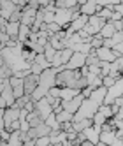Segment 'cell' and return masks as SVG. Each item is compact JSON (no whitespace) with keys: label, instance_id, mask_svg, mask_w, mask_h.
Returning <instances> with one entry per match:
<instances>
[{"label":"cell","instance_id":"1","mask_svg":"<svg viewBox=\"0 0 123 146\" xmlns=\"http://www.w3.org/2000/svg\"><path fill=\"white\" fill-rule=\"evenodd\" d=\"M58 72H60L58 69L49 67V69H46L42 74L39 76V86H37L35 92L32 93V100H34V102L44 99L48 93H49V90L53 88V86H56V76H58Z\"/></svg>","mask_w":123,"mask_h":146},{"label":"cell","instance_id":"2","mask_svg":"<svg viewBox=\"0 0 123 146\" xmlns=\"http://www.w3.org/2000/svg\"><path fill=\"white\" fill-rule=\"evenodd\" d=\"M83 76L81 70H70V69H63L58 72L56 76V86L63 88V86H69V88H76V83L77 79Z\"/></svg>","mask_w":123,"mask_h":146},{"label":"cell","instance_id":"3","mask_svg":"<svg viewBox=\"0 0 123 146\" xmlns=\"http://www.w3.org/2000/svg\"><path fill=\"white\" fill-rule=\"evenodd\" d=\"M99 104L93 102L91 99H85L83 104H81V108L77 109V113L74 114V121H79V120H86V118H93L95 113L99 111Z\"/></svg>","mask_w":123,"mask_h":146},{"label":"cell","instance_id":"4","mask_svg":"<svg viewBox=\"0 0 123 146\" xmlns=\"http://www.w3.org/2000/svg\"><path fill=\"white\" fill-rule=\"evenodd\" d=\"M107 21L104 18H100L99 14H93V16H90V19H88V25L85 27V30L90 34V35H97V34H100V30H102V27H104Z\"/></svg>","mask_w":123,"mask_h":146},{"label":"cell","instance_id":"5","mask_svg":"<svg viewBox=\"0 0 123 146\" xmlns=\"http://www.w3.org/2000/svg\"><path fill=\"white\" fill-rule=\"evenodd\" d=\"M19 113H21V109H18L16 106H11V108H5L4 111V121H5V130L11 132V127L13 123H16L19 120Z\"/></svg>","mask_w":123,"mask_h":146},{"label":"cell","instance_id":"6","mask_svg":"<svg viewBox=\"0 0 123 146\" xmlns=\"http://www.w3.org/2000/svg\"><path fill=\"white\" fill-rule=\"evenodd\" d=\"M86 65V55L83 53H74L72 58H70L67 64L63 65V69H70V70H79V69H83Z\"/></svg>","mask_w":123,"mask_h":146},{"label":"cell","instance_id":"7","mask_svg":"<svg viewBox=\"0 0 123 146\" xmlns=\"http://www.w3.org/2000/svg\"><path fill=\"white\" fill-rule=\"evenodd\" d=\"M37 11H39V9H34V7H30V5H25L21 9V21H19V23L28 25L30 28H32V25L35 21V16H37Z\"/></svg>","mask_w":123,"mask_h":146},{"label":"cell","instance_id":"8","mask_svg":"<svg viewBox=\"0 0 123 146\" xmlns=\"http://www.w3.org/2000/svg\"><path fill=\"white\" fill-rule=\"evenodd\" d=\"M83 100H85V97L79 93L77 97L70 99V100H62V108H63L65 111H69V113L76 114V113H77V109L81 108V104H83Z\"/></svg>","mask_w":123,"mask_h":146},{"label":"cell","instance_id":"9","mask_svg":"<svg viewBox=\"0 0 123 146\" xmlns=\"http://www.w3.org/2000/svg\"><path fill=\"white\" fill-rule=\"evenodd\" d=\"M35 111L40 114V118H42V120H46L49 114L53 113V106H51V104L48 102V99L44 97V99H40V100L35 102Z\"/></svg>","mask_w":123,"mask_h":146},{"label":"cell","instance_id":"10","mask_svg":"<svg viewBox=\"0 0 123 146\" xmlns=\"http://www.w3.org/2000/svg\"><path fill=\"white\" fill-rule=\"evenodd\" d=\"M88 19H90V16H85V14H81L79 18L72 19V23H70L69 30H65V32H67V34H74V32H79V30H83V28L88 25Z\"/></svg>","mask_w":123,"mask_h":146},{"label":"cell","instance_id":"11","mask_svg":"<svg viewBox=\"0 0 123 146\" xmlns=\"http://www.w3.org/2000/svg\"><path fill=\"white\" fill-rule=\"evenodd\" d=\"M95 53H97V56H99L100 62H109V64H112V62L118 60L116 55H114V51L109 49V48H106V46H102V48L95 49Z\"/></svg>","mask_w":123,"mask_h":146},{"label":"cell","instance_id":"12","mask_svg":"<svg viewBox=\"0 0 123 146\" xmlns=\"http://www.w3.org/2000/svg\"><path fill=\"white\" fill-rule=\"evenodd\" d=\"M100 132H102V127H97V125H91V127H88V129L83 130L85 137H86L88 141H91L95 146H97L99 141H100Z\"/></svg>","mask_w":123,"mask_h":146},{"label":"cell","instance_id":"13","mask_svg":"<svg viewBox=\"0 0 123 146\" xmlns=\"http://www.w3.org/2000/svg\"><path fill=\"white\" fill-rule=\"evenodd\" d=\"M37 86H39V76L30 74V76H26V78H25V93H26V95L32 97V93L35 92V88H37Z\"/></svg>","mask_w":123,"mask_h":146},{"label":"cell","instance_id":"14","mask_svg":"<svg viewBox=\"0 0 123 146\" xmlns=\"http://www.w3.org/2000/svg\"><path fill=\"white\" fill-rule=\"evenodd\" d=\"M79 93H81L79 88H69V86H63V88L60 90V99H62V100H70V99L77 97Z\"/></svg>","mask_w":123,"mask_h":146},{"label":"cell","instance_id":"15","mask_svg":"<svg viewBox=\"0 0 123 146\" xmlns=\"http://www.w3.org/2000/svg\"><path fill=\"white\" fill-rule=\"evenodd\" d=\"M70 49L74 51V53H83V55H90L91 51H93V48H91V44H88V42H77V44H72L70 46Z\"/></svg>","mask_w":123,"mask_h":146},{"label":"cell","instance_id":"16","mask_svg":"<svg viewBox=\"0 0 123 146\" xmlns=\"http://www.w3.org/2000/svg\"><path fill=\"white\" fill-rule=\"evenodd\" d=\"M19 21H9L7 27H5V34H9L11 39H16L18 40V34H19Z\"/></svg>","mask_w":123,"mask_h":146},{"label":"cell","instance_id":"17","mask_svg":"<svg viewBox=\"0 0 123 146\" xmlns=\"http://www.w3.org/2000/svg\"><path fill=\"white\" fill-rule=\"evenodd\" d=\"M114 34H116V28H114V23H112V21H107L104 27H102V30H100V35L104 39H111Z\"/></svg>","mask_w":123,"mask_h":146},{"label":"cell","instance_id":"18","mask_svg":"<svg viewBox=\"0 0 123 146\" xmlns=\"http://www.w3.org/2000/svg\"><path fill=\"white\" fill-rule=\"evenodd\" d=\"M91 125H93V120H91V118H86V120H79V121H72V129H74L76 132H83L85 129L91 127Z\"/></svg>","mask_w":123,"mask_h":146},{"label":"cell","instance_id":"19","mask_svg":"<svg viewBox=\"0 0 123 146\" xmlns=\"http://www.w3.org/2000/svg\"><path fill=\"white\" fill-rule=\"evenodd\" d=\"M114 139H116V132H114V130H102V132H100V143L111 146Z\"/></svg>","mask_w":123,"mask_h":146},{"label":"cell","instance_id":"20","mask_svg":"<svg viewBox=\"0 0 123 146\" xmlns=\"http://www.w3.org/2000/svg\"><path fill=\"white\" fill-rule=\"evenodd\" d=\"M28 123H30V127H39L40 123H44V120L40 118V114L37 111H32V113H28V116H26Z\"/></svg>","mask_w":123,"mask_h":146},{"label":"cell","instance_id":"21","mask_svg":"<svg viewBox=\"0 0 123 146\" xmlns=\"http://www.w3.org/2000/svg\"><path fill=\"white\" fill-rule=\"evenodd\" d=\"M30 34H32V28H30L28 25H19V34H18V40H21V42H26Z\"/></svg>","mask_w":123,"mask_h":146},{"label":"cell","instance_id":"22","mask_svg":"<svg viewBox=\"0 0 123 146\" xmlns=\"http://www.w3.org/2000/svg\"><path fill=\"white\" fill-rule=\"evenodd\" d=\"M7 144H9V146H21V144H23V141H21V130L11 132V137H9Z\"/></svg>","mask_w":123,"mask_h":146},{"label":"cell","instance_id":"23","mask_svg":"<svg viewBox=\"0 0 123 146\" xmlns=\"http://www.w3.org/2000/svg\"><path fill=\"white\" fill-rule=\"evenodd\" d=\"M112 13H114V9H112V5H107V7H100L97 14H99L100 18H104L106 21H111V19H112Z\"/></svg>","mask_w":123,"mask_h":146},{"label":"cell","instance_id":"24","mask_svg":"<svg viewBox=\"0 0 123 146\" xmlns=\"http://www.w3.org/2000/svg\"><path fill=\"white\" fill-rule=\"evenodd\" d=\"M44 123H46V125H49V127L53 129V130H62V129H60V121L56 120V113H55V111H53V113H51L49 116L44 120Z\"/></svg>","mask_w":123,"mask_h":146},{"label":"cell","instance_id":"25","mask_svg":"<svg viewBox=\"0 0 123 146\" xmlns=\"http://www.w3.org/2000/svg\"><path fill=\"white\" fill-rule=\"evenodd\" d=\"M56 120L60 121V125L65 123V121H74V114L69 113V111H65V109H62L60 113H56Z\"/></svg>","mask_w":123,"mask_h":146},{"label":"cell","instance_id":"26","mask_svg":"<svg viewBox=\"0 0 123 146\" xmlns=\"http://www.w3.org/2000/svg\"><path fill=\"white\" fill-rule=\"evenodd\" d=\"M35 129V132H37V139L39 137H44V135H49L51 132H53V129L49 127V125H46V123H40L39 127H34Z\"/></svg>","mask_w":123,"mask_h":146},{"label":"cell","instance_id":"27","mask_svg":"<svg viewBox=\"0 0 123 146\" xmlns=\"http://www.w3.org/2000/svg\"><path fill=\"white\" fill-rule=\"evenodd\" d=\"M21 55H23V58L28 62V64H32V62L35 60V56H37V53L34 49H30V48H23V51H21Z\"/></svg>","mask_w":123,"mask_h":146},{"label":"cell","instance_id":"28","mask_svg":"<svg viewBox=\"0 0 123 146\" xmlns=\"http://www.w3.org/2000/svg\"><path fill=\"white\" fill-rule=\"evenodd\" d=\"M72 55H74V51L72 49H70V48H65V49H62L60 51V56H62V64H67V62L70 60V58H72Z\"/></svg>","mask_w":123,"mask_h":146},{"label":"cell","instance_id":"29","mask_svg":"<svg viewBox=\"0 0 123 146\" xmlns=\"http://www.w3.org/2000/svg\"><path fill=\"white\" fill-rule=\"evenodd\" d=\"M91 120H93V125H97V127H102L104 123H107V118H106L100 111H97V113H95V116L91 118Z\"/></svg>","mask_w":123,"mask_h":146},{"label":"cell","instance_id":"30","mask_svg":"<svg viewBox=\"0 0 123 146\" xmlns=\"http://www.w3.org/2000/svg\"><path fill=\"white\" fill-rule=\"evenodd\" d=\"M56 53H58V51H56V49H55L53 46H51L49 42H48V44L44 46V55H46V58H48L49 62H51V60L55 58V55H56Z\"/></svg>","mask_w":123,"mask_h":146},{"label":"cell","instance_id":"31","mask_svg":"<svg viewBox=\"0 0 123 146\" xmlns=\"http://www.w3.org/2000/svg\"><path fill=\"white\" fill-rule=\"evenodd\" d=\"M102 46H104V37H102L100 34L93 35V39H91V48H93V49H99V48H102Z\"/></svg>","mask_w":123,"mask_h":146},{"label":"cell","instance_id":"32","mask_svg":"<svg viewBox=\"0 0 123 146\" xmlns=\"http://www.w3.org/2000/svg\"><path fill=\"white\" fill-rule=\"evenodd\" d=\"M99 111H100L102 114H104V116H106L107 120L114 116V113H112V108H111V106H107V104H102V106L99 108Z\"/></svg>","mask_w":123,"mask_h":146},{"label":"cell","instance_id":"33","mask_svg":"<svg viewBox=\"0 0 123 146\" xmlns=\"http://www.w3.org/2000/svg\"><path fill=\"white\" fill-rule=\"evenodd\" d=\"M30 70H32V74H35V76H40L44 72V69L40 67L39 64H35V62H32V64H30Z\"/></svg>","mask_w":123,"mask_h":146},{"label":"cell","instance_id":"34","mask_svg":"<svg viewBox=\"0 0 123 146\" xmlns=\"http://www.w3.org/2000/svg\"><path fill=\"white\" fill-rule=\"evenodd\" d=\"M114 83H116V78H112V76H104L102 78V85H104L106 88H111Z\"/></svg>","mask_w":123,"mask_h":146},{"label":"cell","instance_id":"35","mask_svg":"<svg viewBox=\"0 0 123 146\" xmlns=\"http://www.w3.org/2000/svg\"><path fill=\"white\" fill-rule=\"evenodd\" d=\"M55 13L56 11H44V23H55Z\"/></svg>","mask_w":123,"mask_h":146},{"label":"cell","instance_id":"36","mask_svg":"<svg viewBox=\"0 0 123 146\" xmlns=\"http://www.w3.org/2000/svg\"><path fill=\"white\" fill-rule=\"evenodd\" d=\"M116 4H120V0H97V5H100V7H107V5L114 7Z\"/></svg>","mask_w":123,"mask_h":146},{"label":"cell","instance_id":"37","mask_svg":"<svg viewBox=\"0 0 123 146\" xmlns=\"http://www.w3.org/2000/svg\"><path fill=\"white\" fill-rule=\"evenodd\" d=\"M111 40H112V44H114V46H116V44H120L121 40H123V30H120V32H116L114 35L111 37Z\"/></svg>","mask_w":123,"mask_h":146},{"label":"cell","instance_id":"38","mask_svg":"<svg viewBox=\"0 0 123 146\" xmlns=\"http://www.w3.org/2000/svg\"><path fill=\"white\" fill-rule=\"evenodd\" d=\"M60 86H53V88H51L49 90V93H48V95H51V97H55V99H60Z\"/></svg>","mask_w":123,"mask_h":146},{"label":"cell","instance_id":"39","mask_svg":"<svg viewBox=\"0 0 123 146\" xmlns=\"http://www.w3.org/2000/svg\"><path fill=\"white\" fill-rule=\"evenodd\" d=\"M11 40V37H9V34H5V32H0V42H2L4 46Z\"/></svg>","mask_w":123,"mask_h":146},{"label":"cell","instance_id":"40","mask_svg":"<svg viewBox=\"0 0 123 146\" xmlns=\"http://www.w3.org/2000/svg\"><path fill=\"white\" fill-rule=\"evenodd\" d=\"M9 21H21V11L13 13V16H11V19H9Z\"/></svg>","mask_w":123,"mask_h":146},{"label":"cell","instance_id":"41","mask_svg":"<svg viewBox=\"0 0 123 146\" xmlns=\"http://www.w3.org/2000/svg\"><path fill=\"white\" fill-rule=\"evenodd\" d=\"M4 111H5V109H2V108H0V132H2V130L5 129V121H4Z\"/></svg>","mask_w":123,"mask_h":146},{"label":"cell","instance_id":"42","mask_svg":"<svg viewBox=\"0 0 123 146\" xmlns=\"http://www.w3.org/2000/svg\"><path fill=\"white\" fill-rule=\"evenodd\" d=\"M7 19H4L2 16H0V32H5V27H7Z\"/></svg>","mask_w":123,"mask_h":146},{"label":"cell","instance_id":"43","mask_svg":"<svg viewBox=\"0 0 123 146\" xmlns=\"http://www.w3.org/2000/svg\"><path fill=\"white\" fill-rule=\"evenodd\" d=\"M111 146H123V141H121V137H116L114 141H112V144Z\"/></svg>","mask_w":123,"mask_h":146},{"label":"cell","instance_id":"44","mask_svg":"<svg viewBox=\"0 0 123 146\" xmlns=\"http://www.w3.org/2000/svg\"><path fill=\"white\" fill-rule=\"evenodd\" d=\"M0 108H2V109H5V108H7V102H5V99H4L2 95H0Z\"/></svg>","mask_w":123,"mask_h":146},{"label":"cell","instance_id":"45","mask_svg":"<svg viewBox=\"0 0 123 146\" xmlns=\"http://www.w3.org/2000/svg\"><path fill=\"white\" fill-rule=\"evenodd\" d=\"M86 2H91V4H97V0H86Z\"/></svg>","mask_w":123,"mask_h":146},{"label":"cell","instance_id":"46","mask_svg":"<svg viewBox=\"0 0 123 146\" xmlns=\"http://www.w3.org/2000/svg\"><path fill=\"white\" fill-rule=\"evenodd\" d=\"M74 146H81V144H74Z\"/></svg>","mask_w":123,"mask_h":146},{"label":"cell","instance_id":"47","mask_svg":"<svg viewBox=\"0 0 123 146\" xmlns=\"http://www.w3.org/2000/svg\"><path fill=\"white\" fill-rule=\"evenodd\" d=\"M121 2H123V0H120V4H121Z\"/></svg>","mask_w":123,"mask_h":146},{"label":"cell","instance_id":"48","mask_svg":"<svg viewBox=\"0 0 123 146\" xmlns=\"http://www.w3.org/2000/svg\"><path fill=\"white\" fill-rule=\"evenodd\" d=\"M0 4H2V0H0Z\"/></svg>","mask_w":123,"mask_h":146},{"label":"cell","instance_id":"49","mask_svg":"<svg viewBox=\"0 0 123 146\" xmlns=\"http://www.w3.org/2000/svg\"><path fill=\"white\" fill-rule=\"evenodd\" d=\"M121 23H123V19H121Z\"/></svg>","mask_w":123,"mask_h":146},{"label":"cell","instance_id":"50","mask_svg":"<svg viewBox=\"0 0 123 146\" xmlns=\"http://www.w3.org/2000/svg\"><path fill=\"white\" fill-rule=\"evenodd\" d=\"M121 56H123V53H121Z\"/></svg>","mask_w":123,"mask_h":146},{"label":"cell","instance_id":"51","mask_svg":"<svg viewBox=\"0 0 123 146\" xmlns=\"http://www.w3.org/2000/svg\"><path fill=\"white\" fill-rule=\"evenodd\" d=\"M49 146H51V144H49Z\"/></svg>","mask_w":123,"mask_h":146}]
</instances>
